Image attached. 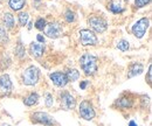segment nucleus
I'll use <instances>...</instances> for the list:
<instances>
[{"mask_svg":"<svg viewBox=\"0 0 152 126\" xmlns=\"http://www.w3.org/2000/svg\"><path fill=\"white\" fill-rule=\"evenodd\" d=\"M80 66L86 75L93 76L97 71V57L89 53H86L80 58Z\"/></svg>","mask_w":152,"mask_h":126,"instance_id":"obj_1","label":"nucleus"},{"mask_svg":"<svg viewBox=\"0 0 152 126\" xmlns=\"http://www.w3.org/2000/svg\"><path fill=\"white\" fill-rule=\"evenodd\" d=\"M40 79V70L35 66H31L27 69H25V71L22 74V82L25 85H35Z\"/></svg>","mask_w":152,"mask_h":126,"instance_id":"obj_2","label":"nucleus"},{"mask_svg":"<svg viewBox=\"0 0 152 126\" xmlns=\"http://www.w3.org/2000/svg\"><path fill=\"white\" fill-rule=\"evenodd\" d=\"M31 120L35 124H41L45 126H54L56 125V122L54 120V118L46 113V112H34L31 114Z\"/></svg>","mask_w":152,"mask_h":126,"instance_id":"obj_3","label":"nucleus"},{"mask_svg":"<svg viewBox=\"0 0 152 126\" xmlns=\"http://www.w3.org/2000/svg\"><path fill=\"white\" fill-rule=\"evenodd\" d=\"M150 26V19L149 18H142L140 20H138L134 25L132 26L131 31H132V34L137 39H142L144 37L148 28Z\"/></svg>","mask_w":152,"mask_h":126,"instance_id":"obj_4","label":"nucleus"},{"mask_svg":"<svg viewBox=\"0 0 152 126\" xmlns=\"http://www.w3.org/2000/svg\"><path fill=\"white\" fill-rule=\"evenodd\" d=\"M78 112H80V116H81L83 119H86V120H91V119L95 118V116H96L94 106H93V104H91L89 101H83V102H81L80 108H78Z\"/></svg>","mask_w":152,"mask_h":126,"instance_id":"obj_5","label":"nucleus"},{"mask_svg":"<svg viewBox=\"0 0 152 126\" xmlns=\"http://www.w3.org/2000/svg\"><path fill=\"white\" fill-rule=\"evenodd\" d=\"M80 42L82 46H95L98 42V39L94 32L90 29H81L80 31Z\"/></svg>","mask_w":152,"mask_h":126,"instance_id":"obj_6","label":"nucleus"},{"mask_svg":"<svg viewBox=\"0 0 152 126\" xmlns=\"http://www.w3.org/2000/svg\"><path fill=\"white\" fill-rule=\"evenodd\" d=\"M43 31H45L46 36H48V37H50V39H57V37H60V36L63 34V28H62V26H61L58 22H56V21L47 23Z\"/></svg>","mask_w":152,"mask_h":126,"instance_id":"obj_7","label":"nucleus"},{"mask_svg":"<svg viewBox=\"0 0 152 126\" xmlns=\"http://www.w3.org/2000/svg\"><path fill=\"white\" fill-rule=\"evenodd\" d=\"M90 27L95 31L96 33H104L108 28V22L107 20L101 17H91L88 20Z\"/></svg>","mask_w":152,"mask_h":126,"instance_id":"obj_8","label":"nucleus"},{"mask_svg":"<svg viewBox=\"0 0 152 126\" xmlns=\"http://www.w3.org/2000/svg\"><path fill=\"white\" fill-rule=\"evenodd\" d=\"M13 90V84L7 74L0 75V97L8 96Z\"/></svg>","mask_w":152,"mask_h":126,"instance_id":"obj_9","label":"nucleus"},{"mask_svg":"<svg viewBox=\"0 0 152 126\" xmlns=\"http://www.w3.org/2000/svg\"><path fill=\"white\" fill-rule=\"evenodd\" d=\"M60 102H61V106L63 110H73L76 106L75 97L68 91H63L60 95Z\"/></svg>","mask_w":152,"mask_h":126,"instance_id":"obj_10","label":"nucleus"},{"mask_svg":"<svg viewBox=\"0 0 152 126\" xmlns=\"http://www.w3.org/2000/svg\"><path fill=\"white\" fill-rule=\"evenodd\" d=\"M49 77H50L52 82H53L56 87H58V88H63V87H66V85L68 84V79H67V76H66L64 72L55 71V72H53V74H50Z\"/></svg>","mask_w":152,"mask_h":126,"instance_id":"obj_11","label":"nucleus"},{"mask_svg":"<svg viewBox=\"0 0 152 126\" xmlns=\"http://www.w3.org/2000/svg\"><path fill=\"white\" fill-rule=\"evenodd\" d=\"M45 44L43 43H37V42H32L29 46V53L34 57H41L45 53Z\"/></svg>","mask_w":152,"mask_h":126,"instance_id":"obj_12","label":"nucleus"},{"mask_svg":"<svg viewBox=\"0 0 152 126\" xmlns=\"http://www.w3.org/2000/svg\"><path fill=\"white\" fill-rule=\"evenodd\" d=\"M143 71H144V67H143V64H142V63H137V62H134V63H132V64L129 67L128 77H129V78H132V77H134V76L140 75Z\"/></svg>","mask_w":152,"mask_h":126,"instance_id":"obj_13","label":"nucleus"},{"mask_svg":"<svg viewBox=\"0 0 152 126\" xmlns=\"http://www.w3.org/2000/svg\"><path fill=\"white\" fill-rule=\"evenodd\" d=\"M115 104H116L119 109L125 110V109L132 108L133 101L131 99V98H129V97H121V98H118V99L115 102Z\"/></svg>","mask_w":152,"mask_h":126,"instance_id":"obj_14","label":"nucleus"},{"mask_svg":"<svg viewBox=\"0 0 152 126\" xmlns=\"http://www.w3.org/2000/svg\"><path fill=\"white\" fill-rule=\"evenodd\" d=\"M108 9L111 11L115 14H121L124 12V7L122 6V4L117 0H111L109 4H108Z\"/></svg>","mask_w":152,"mask_h":126,"instance_id":"obj_15","label":"nucleus"},{"mask_svg":"<svg viewBox=\"0 0 152 126\" xmlns=\"http://www.w3.org/2000/svg\"><path fill=\"white\" fill-rule=\"evenodd\" d=\"M39 101V95L37 92H32L29 96H27L25 99H23V103L25 105L27 106H33L34 104H37Z\"/></svg>","mask_w":152,"mask_h":126,"instance_id":"obj_16","label":"nucleus"},{"mask_svg":"<svg viewBox=\"0 0 152 126\" xmlns=\"http://www.w3.org/2000/svg\"><path fill=\"white\" fill-rule=\"evenodd\" d=\"M2 22L6 28H13L14 27V18L11 13H5L2 17Z\"/></svg>","mask_w":152,"mask_h":126,"instance_id":"obj_17","label":"nucleus"},{"mask_svg":"<svg viewBox=\"0 0 152 126\" xmlns=\"http://www.w3.org/2000/svg\"><path fill=\"white\" fill-rule=\"evenodd\" d=\"M8 5L13 11H20L26 5V0H10Z\"/></svg>","mask_w":152,"mask_h":126,"instance_id":"obj_18","label":"nucleus"},{"mask_svg":"<svg viewBox=\"0 0 152 126\" xmlns=\"http://www.w3.org/2000/svg\"><path fill=\"white\" fill-rule=\"evenodd\" d=\"M66 76H67L68 82H75L80 78V71L76 69H68L66 72Z\"/></svg>","mask_w":152,"mask_h":126,"instance_id":"obj_19","label":"nucleus"},{"mask_svg":"<svg viewBox=\"0 0 152 126\" xmlns=\"http://www.w3.org/2000/svg\"><path fill=\"white\" fill-rule=\"evenodd\" d=\"M18 19H19L20 26H26L28 23L29 14L27 12H21V13H19V15H18Z\"/></svg>","mask_w":152,"mask_h":126,"instance_id":"obj_20","label":"nucleus"},{"mask_svg":"<svg viewBox=\"0 0 152 126\" xmlns=\"http://www.w3.org/2000/svg\"><path fill=\"white\" fill-rule=\"evenodd\" d=\"M117 48H118L121 52H126V50H129L130 44H129V42H128L126 40H119V41L117 42Z\"/></svg>","mask_w":152,"mask_h":126,"instance_id":"obj_21","label":"nucleus"},{"mask_svg":"<svg viewBox=\"0 0 152 126\" xmlns=\"http://www.w3.org/2000/svg\"><path fill=\"white\" fill-rule=\"evenodd\" d=\"M64 19H66V21H67L68 23L74 22V21H75V19H76L75 12H74V11H72V9H67V11H66V13H64Z\"/></svg>","mask_w":152,"mask_h":126,"instance_id":"obj_22","label":"nucleus"},{"mask_svg":"<svg viewBox=\"0 0 152 126\" xmlns=\"http://www.w3.org/2000/svg\"><path fill=\"white\" fill-rule=\"evenodd\" d=\"M8 42V34L6 33L5 28L0 26V44H5Z\"/></svg>","mask_w":152,"mask_h":126,"instance_id":"obj_23","label":"nucleus"},{"mask_svg":"<svg viewBox=\"0 0 152 126\" xmlns=\"http://www.w3.org/2000/svg\"><path fill=\"white\" fill-rule=\"evenodd\" d=\"M15 55L19 57V58H23L26 56V52H25V47L22 46V43H18L17 48H15Z\"/></svg>","mask_w":152,"mask_h":126,"instance_id":"obj_24","label":"nucleus"},{"mask_svg":"<svg viewBox=\"0 0 152 126\" xmlns=\"http://www.w3.org/2000/svg\"><path fill=\"white\" fill-rule=\"evenodd\" d=\"M46 25H47V22H46V20L42 18H40L37 20V22H35V28L39 29V31H43L45 29V27H46Z\"/></svg>","mask_w":152,"mask_h":126,"instance_id":"obj_25","label":"nucleus"},{"mask_svg":"<svg viewBox=\"0 0 152 126\" xmlns=\"http://www.w3.org/2000/svg\"><path fill=\"white\" fill-rule=\"evenodd\" d=\"M45 102H46V106H47V108H52L53 104H54L53 95H50V93H46V99H45Z\"/></svg>","mask_w":152,"mask_h":126,"instance_id":"obj_26","label":"nucleus"},{"mask_svg":"<svg viewBox=\"0 0 152 126\" xmlns=\"http://www.w3.org/2000/svg\"><path fill=\"white\" fill-rule=\"evenodd\" d=\"M151 0H134V5L136 7L138 8H142V7H145L148 4H150Z\"/></svg>","mask_w":152,"mask_h":126,"instance_id":"obj_27","label":"nucleus"},{"mask_svg":"<svg viewBox=\"0 0 152 126\" xmlns=\"http://www.w3.org/2000/svg\"><path fill=\"white\" fill-rule=\"evenodd\" d=\"M140 102H142V106H143V108H146V105L150 104V97L146 96V95H144V96H142Z\"/></svg>","mask_w":152,"mask_h":126,"instance_id":"obj_28","label":"nucleus"},{"mask_svg":"<svg viewBox=\"0 0 152 126\" xmlns=\"http://www.w3.org/2000/svg\"><path fill=\"white\" fill-rule=\"evenodd\" d=\"M152 67H151V64L149 66V70H148V83L149 84H151V81H152Z\"/></svg>","mask_w":152,"mask_h":126,"instance_id":"obj_29","label":"nucleus"},{"mask_svg":"<svg viewBox=\"0 0 152 126\" xmlns=\"http://www.w3.org/2000/svg\"><path fill=\"white\" fill-rule=\"evenodd\" d=\"M88 85H89V81H82L80 84V88H81V90H84Z\"/></svg>","mask_w":152,"mask_h":126,"instance_id":"obj_30","label":"nucleus"},{"mask_svg":"<svg viewBox=\"0 0 152 126\" xmlns=\"http://www.w3.org/2000/svg\"><path fill=\"white\" fill-rule=\"evenodd\" d=\"M37 40H38L40 43H45V37L41 35V34H38V35H37Z\"/></svg>","mask_w":152,"mask_h":126,"instance_id":"obj_31","label":"nucleus"},{"mask_svg":"<svg viewBox=\"0 0 152 126\" xmlns=\"http://www.w3.org/2000/svg\"><path fill=\"white\" fill-rule=\"evenodd\" d=\"M129 126H138V125L136 124V122H133V120H131V122L129 123Z\"/></svg>","mask_w":152,"mask_h":126,"instance_id":"obj_32","label":"nucleus"},{"mask_svg":"<svg viewBox=\"0 0 152 126\" xmlns=\"http://www.w3.org/2000/svg\"><path fill=\"white\" fill-rule=\"evenodd\" d=\"M31 28H32V23L29 22V23H28V29H31Z\"/></svg>","mask_w":152,"mask_h":126,"instance_id":"obj_33","label":"nucleus"},{"mask_svg":"<svg viewBox=\"0 0 152 126\" xmlns=\"http://www.w3.org/2000/svg\"><path fill=\"white\" fill-rule=\"evenodd\" d=\"M4 126H10V125H4Z\"/></svg>","mask_w":152,"mask_h":126,"instance_id":"obj_34","label":"nucleus"}]
</instances>
